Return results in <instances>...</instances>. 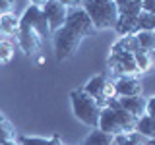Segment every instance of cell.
Wrapping results in <instances>:
<instances>
[{
  "mask_svg": "<svg viewBox=\"0 0 155 145\" xmlns=\"http://www.w3.org/2000/svg\"><path fill=\"white\" fill-rule=\"evenodd\" d=\"M136 124H138V118H136L134 114H130L128 110L105 106V108H101L97 128L107 132V134H110V135H118V134L134 132Z\"/></svg>",
  "mask_w": 155,
  "mask_h": 145,
  "instance_id": "1",
  "label": "cell"
},
{
  "mask_svg": "<svg viewBox=\"0 0 155 145\" xmlns=\"http://www.w3.org/2000/svg\"><path fill=\"white\" fill-rule=\"evenodd\" d=\"M81 8L89 16L95 29H110L118 19L114 0H81Z\"/></svg>",
  "mask_w": 155,
  "mask_h": 145,
  "instance_id": "2",
  "label": "cell"
},
{
  "mask_svg": "<svg viewBox=\"0 0 155 145\" xmlns=\"http://www.w3.org/2000/svg\"><path fill=\"white\" fill-rule=\"evenodd\" d=\"M70 103H72L74 116L81 124L89 126V128H97L101 108H99V105L95 103L93 97H89L84 89H74L70 93Z\"/></svg>",
  "mask_w": 155,
  "mask_h": 145,
  "instance_id": "3",
  "label": "cell"
},
{
  "mask_svg": "<svg viewBox=\"0 0 155 145\" xmlns=\"http://www.w3.org/2000/svg\"><path fill=\"white\" fill-rule=\"evenodd\" d=\"M81 35H78L74 29H70L68 25H62L58 31H54V52H56V58L58 60H66V58L74 56V52L78 50L81 43Z\"/></svg>",
  "mask_w": 155,
  "mask_h": 145,
  "instance_id": "4",
  "label": "cell"
},
{
  "mask_svg": "<svg viewBox=\"0 0 155 145\" xmlns=\"http://www.w3.org/2000/svg\"><path fill=\"white\" fill-rule=\"evenodd\" d=\"M19 23H23V25H29L31 29H35L41 39L51 35V27H48V21H47L45 14H43V10L37 8V6H27L25 12H23L21 18H19Z\"/></svg>",
  "mask_w": 155,
  "mask_h": 145,
  "instance_id": "5",
  "label": "cell"
},
{
  "mask_svg": "<svg viewBox=\"0 0 155 145\" xmlns=\"http://www.w3.org/2000/svg\"><path fill=\"white\" fill-rule=\"evenodd\" d=\"M64 25H68L70 29H74L78 35H81V37H89V35H93V31H95V27H93V23H91L89 16L84 12L81 6L74 8V10H68Z\"/></svg>",
  "mask_w": 155,
  "mask_h": 145,
  "instance_id": "6",
  "label": "cell"
},
{
  "mask_svg": "<svg viewBox=\"0 0 155 145\" xmlns=\"http://www.w3.org/2000/svg\"><path fill=\"white\" fill-rule=\"evenodd\" d=\"M107 64H109L110 74L114 77L138 74V68H136V62H134V54H130V52H124V54H109Z\"/></svg>",
  "mask_w": 155,
  "mask_h": 145,
  "instance_id": "7",
  "label": "cell"
},
{
  "mask_svg": "<svg viewBox=\"0 0 155 145\" xmlns=\"http://www.w3.org/2000/svg\"><path fill=\"white\" fill-rule=\"evenodd\" d=\"M18 45L25 54H35V52L41 50V45H43V39L39 37V33L35 29H31L29 25H23L19 23V31H18Z\"/></svg>",
  "mask_w": 155,
  "mask_h": 145,
  "instance_id": "8",
  "label": "cell"
},
{
  "mask_svg": "<svg viewBox=\"0 0 155 145\" xmlns=\"http://www.w3.org/2000/svg\"><path fill=\"white\" fill-rule=\"evenodd\" d=\"M41 10H43V14H45L47 21H48L51 33H52V31H58V29L64 25L66 16H68V10L62 6L58 0H54V2H47Z\"/></svg>",
  "mask_w": 155,
  "mask_h": 145,
  "instance_id": "9",
  "label": "cell"
},
{
  "mask_svg": "<svg viewBox=\"0 0 155 145\" xmlns=\"http://www.w3.org/2000/svg\"><path fill=\"white\" fill-rule=\"evenodd\" d=\"M116 97H136L142 95V81L136 76H120L113 81Z\"/></svg>",
  "mask_w": 155,
  "mask_h": 145,
  "instance_id": "10",
  "label": "cell"
},
{
  "mask_svg": "<svg viewBox=\"0 0 155 145\" xmlns=\"http://www.w3.org/2000/svg\"><path fill=\"white\" fill-rule=\"evenodd\" d=\"M118 105L120 108L128 110L130 114H134L136 118H142L145 114V108H147V99H143L142 95L136 97H118Z\"/></svg>",
  "mask_w": 155,
  "mask_h": 145,
  "instance_id": "11",
  "label": "cell"
},
{
  "mask_svg": "<svg viewBox=\"0 0 155 145\" xmlns=\"http://www.w3.org/2000/svg\"><path fill=\"white\" fill-rule=\"evenodd\" d=\"M107 81H109L107 74H97V76H93V77H91V79L85 83L84 91H85L89 97H93L95 101H99L101 97H103V91H105V87H107Z\"/></svg>",
  "mask_w": 155,
  "mask_h": 145,
  "instance_id": "12",
  "label": "cell"
},
{
  "mask_svg": "<svg viewBox=\"0 0 155 145\" xmlns=\"http://www.w3.org/2000/svg\"><path fill=\"white\" fill-rule=\"evenodd\" d=\"M114 31L118 33V37H128V35H136L140 31L138 29V18H132V16H118L114 23Z\"/></svg>",
  "mask_w": 155,
  "mask_h": 145,
  "instance_id": "13",
  "label": "cell"
},
{
  "mask_svg": "<svg viewBox=\"0 0 155 145\" xmlns=\"http://www.w3.org/2000/svg\"><path fill=\"white\" fill-rule=\"evenodd\" d=\"M138 48H140V45H138L136 35H128V37H120L118 41L110 47V54H124V52L134 54Z\"/></svg>",
  "mask_w": 155,
  "mask_h": 145,
  "instance_id": "14",
  "label": "cell"
},
{
  "mask_svg": "<svg viewBox=\"0 0 155 145\" xmlns=\"http://www.w3.org/2000/svg\"><path fill=\"white\" fill-rule=\"evenodd\" d=\"M19 31V18L14 12L0 16V33L4 35H18Z\"/></svg>",
  "mask_w": 155,
  "mask_h": 145,
  "instance_id": "15",
  "label": "cell"
},
{
  "mask_svg": "<svg viewBox=\"0 0 155 145\" xmlns=\"http://www.w3.org/2000/svg\"><path fill=\"white\" fill-rule=\"evenodd\" d=\"M136 132L140 135H143L145 139L155 137V118L149 114H143L142 118H138V124H136Z\"/></svg>",
  "mask_w": 155,
  "mask_h": 145,
  "instance_id": "16",
  "label": "cell"
},
{
  "mask_svg": "<svg viewBox=\"0 0 155 145\" xmlns=\"http://www.w3.org/2000/svg\"><path fill=\"white\" fill-rule=\"evenodd\" d=\"M113 137L114 135L107 134V132H103V130H99V128H93V132L85 137L84 145H110L113 143Z\"/></svg>",
  "mask_w": 155,
  "mask_h": 145,
  "instance_id": "17",
  "label": "cell"
},
{
  "mask_svg": "<svg viewBox=\"0 0 155 145\" xmlns=\"http://www.w3.org/2000/svg\"><path fill=\"white\" fill-rule=\"evenodd\" d=\"M16 141L19 145H62L60 137L58 135H52V137H29V135H18Z\"/></svg>",
  "mask_w": 155,
  "mask_h": 145,
  "instance_id": "18",
  "label": "cell"
},
{
  "mask_svg": "<svg viewBox=\"0 0 155 145\" xmlns=\"http://www.w3.org/2000/svg\"><path fill=\"white\" fill-rule=\"evenodd\" d=\"M143 135H140L138 132H128V134H118L113 137V143L114 145H142L143 143Z\"/></svg>",
  "mask_w": 155,
  "mask_h": 145,
  "instance_id": "19",
  "label": "cell"
},
{
  "mask_svg": "<svg viewBox=\"0 0 155 145\" xmlns=\"http://www.w3.org/2000/svg\"><path fill=\"white\" fill-rule=\"evenodd\" d=\"M134 62H136V68H138V74H143V72L151 70V62H149L147 50H142V48H138V50L134 52Z\"/></svg>",
  "mask_w": 155,
  "mask_h": 145,
  "instance_id": "20",
  "label": "cell"
},
{
  "mask_svg": "<svg viewBox=\"0 0 155 145\" xmlns=\"http://www.w3.org/2000/svg\"><path fill=\"white\" fill-rule=\"evenodd\" d=\"M138 29L140 31H155V14L142 10L138 14Z\"/></svg>",
  "mask_w": 155,
  "mask_h": 145,
  "instance_id": "21",
  "label": "cell"
},
{
  "mask_svg": "<svg viewBox=\"0 0 155 145\" xmlns=\"http://www.w3.org/2000/svg\"><path fill=\"white\" fill-rule=\"evenodd\" d=\"M14 54H16V47L12 41H0V64H10Z\"/></svg>",
  "mask_w": 155,
  "mask_h": 145,
  "instance_id": "22",
  "label": "cell"
},
{
  "mask_svg": "<svg viewBox=\"0 0 155 145\" xmlns=\"http://www.w3.org/2000/svg\"><path fill=\"white\" fill-rule=\"evenodd\" d=\"M136 39H138V45L142 50H153L155 45H153V31H138L136 33Z\"/></svg>",
  "mask_w": 155,
  "mask_h": 145,
  "instance_id": "23",
  "label": "cell"
},
{
  "mask_svg": "<svg viewBox=\"0 0 155 145\" xmlns=\"http://www.w3.org/2000/svg\"><path fill=\"white\" fill-rule=\"evenodd\" d=\"M14 6H16V0H0V16L14 12Z\"/></svg>",
  "mask_w": 155,
  "mask_h": 145,
  "instance_id": "24",
  "label": "cell"
},
{
  "mask_svg": "<svg viewBox=\"0 0 155 145\" xmlns=\"http://www.w3.org/2000/svg\"><path fill=\"white\" fill-rule=\"evenodd\" d=\"M66 10H74V8H80L81 6V0H58Z\"/></svg>",
  "mask_w": 155,
  "mask_h": 145,
  "instance_id": "25",
  "label": "cell"
},
{
  "mask_svg": "<svg viewBox=\"0 0 155 145\" xmlns=\"http://www.w3.org/2000/svg\"><path fill=\"white\" fill-rule=\"evenodd\" d=\"M142 10L149 14H155V0H142Z\"/></svg>",
  "mask_w": 155,
  "mask_h": 145,
  "instance_id": "26",
  "label": "cell"
},
{
  "mask_svg": "<svg viewBox=\"0 0 155 145\" xmlns=\"http://www.w3.org/2000/svg\"><path fill=\"white\" fill-rule=\"evenodd\" d=\"M145 114H149V116H153V118H155V95L147 99V108H145Z\"/></svg>",
  "mask_w": 155,
  "mask_h": 145,
  "instance_id": "27",
  "label": "cell"
},
{
  "mask_svg": "<svg viewBox=\"0 0 155 145\" xmlns=\"http://www.w3.org/2000/svg\"><path fill=\"white\" fill-rule=\"evenodd\" d=\"M31 2V6H37V8H43L47 4V0H29Z\"/></svg>",
  "mask_w": 155,
  "mask_h": 145,
  "instance_id": "28",
  "label": "cell"
},
{
  "mask_svg": "<svg viewBox=\"0 0 155 145\" xmlns=\"http://www.w3.org/2000/svg\"><path fill=\"white\" fill-rule=\"evenodd\" d=\"M0 145H19V143L16 141V137H10V139H4Z\"/></svg>",
  "mask_w": 155,
  "mask_h": 145,
  "instance_id": "29",
  "label": "cell"
},
{
  "mask_svg": "<svg viewBox=\"0 0 155 145\" xmlns=\"http://www.w3.org/2000/svg\"><path fill=\"white\" fill-rule=\"evenodd\" d=\"M147 54H149V62H151V68H155V48H153V50H149Z\"/></svg>",
  "mask_w": 155,
  "mask_h": 145,
  "instance_id": "30",
  "label": "cell"
},
{
  "mask_svg": "<svg viewBox=\"0 0 155 145\" xmlns=\"http://www.w3.org/2000/svg\"><path fill=\"white\" fill-rule=\"evenodd\" d=\"M142 145H155V137H149V139H143Z\"/></svg>",
  "mask_w": 155,
  "mask_h": 145,
  "instance_id": "31",
  "label": "cell"
},
{
  "mask_svg": "<svg viewBox=\"0 0 155 145\" xmlns=\"http://www.w3.org/2000/svg\"><path fill=\"white\" fill-rule=\"evenodd\" d=\"M153 45H155V31H153Z\"/></svg>",
  "mask_w": 155,
  "mask_h": 145,
  "instance_id": "32",
  "label": "cell"
},
{
  "mask_svg": "<svg viewBox=\"0 0 155 145\" xmlns=\"http://www.w3.org/2000/svg\"><path fill=\"white\" fill-rule=\"evenodd\" d=\"M47 2H54V0H47Z\"/></svg>",
  "mask_w": 155,
  "mask_h": 145,
  "instance_id": "33",
  "label": "cell"
},
{
  "mask_svg": "<svg viewBox=\"0 0 155 145\" xmlns=\"http://www.w3.org/2000/svg\"><path fill=\"white\" fill-rule=\"evenodd\" d=\"M110 145H114V143H110Z\"/></svg>",
  "mask_w": 155,
  "mask_h": 145,
  "instance_id": "34",
  "label": "cell"
}]
</instances>
